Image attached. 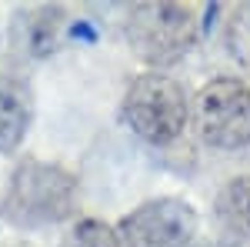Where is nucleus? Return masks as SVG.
I'll return each instance as SVG.
<instances>
[{"label":"nucleus","mask_w":250,"mask_h":247,"mask_svg":"<svg viewBox=\"0 0 250 247\" xmlns=\"http://www.w3.org/2000/svg\"><path fill=\"white\" fill-rule=\"evenodd\" d=\"M197 214L180 197H154L120 221V244L127 247H190Z\"/></svg>","instance_id":"5"},{"label":"nucleus","mask_w":250,"mask_h":247,"mask_svg":"<svg viewBox=\"0 0 250 247\" xmlns=\"http://www.w3.org/2000/svg\"><path fill=\"white\" fill-rule=\"evenodd\" d=\"M124 34L137 60L167 67L190 54L200 37V14L187 3H137L124 20Z\"/></svg>","instance_id":"2"},{"label":"nucleus","mask_w":250,"mask_h":247,"mask_svg":"<svg viewBox=\"0 0 250 247\" xmlns=\"http://www.w3.org/2000/svg\"><path fill=\"white\" fill-rule=\"evenodd\" d=\"M60 247H120V237H117V230L110 224L87 217V221H80V224H74L67 230Z\"/></svg>","instance_id":"8"},{"label":"nucleus","mask_w":250,"mask_h":247,"mask_svg":"<svg viewBox=\"0 0 250 247\" xmlns=\"http://www.w3.org/2000/svg\"><path fill=\"white\" fill-rule=\"evenodd\" d=\"M227 47L240 64H250V3L237 7L227 20Z\"/></svg>","instance_id":"9"},{"label":"nucleus","mask_w":250,"mask_h":247,"mask_svg":"<svg viewBox=\"0 0 250 247\" xmlns=\"http://www.w3.org/2000/svg\"><path fill=\"white\" fill-rule=\"evenodd\" d=\"M193 131L213 151H237L250 144V87L237 77L210 80L193 107Z\"/></svg>","instance_id":"4"},{"label":"nucleus","mask_w":250,"mask_h":247,"mask_svg":"<svg viewBox=\"0 0 250 247\" xmlns=\"http://www.w3.org/2000/svg\"><path fill=\"white\" fill-rule=\"evenodd\" d=\"M197 247H217V244H197Z\"/></svg>","instance_id":"10"},{"label":"nucleus","mask_w":250,"mask_h":247,"mask_svg":"<svg viewBox=\"0 0 250 247\" xmlns=\"http://www.w3.org/2000/svg\"><path fill=\"white\" fill-rule=\"evenodd\" d=\"M187 97L180 90V84L167 74H144L130 84V90L124 94L120 117L130 131L147 140V144H173L184 127H187Z\"/></svg>","instance_id":"3"},{"label":"nucleus","mask_w":250,"mask_h":247,"mask_svg":"<svg viewBox=\"0 0 250 247\" xmlns=\"http://www.w3.org/2000/svg\"><path fill=\"white\" fill-rule=\"evenodd\" d=\"M213 214L230 234L250 241V174L233 177L220 187L217 201H213Z\"/></svg>","instance_id":"7"},{"label":"nucleus","mask_w":250,"mask_h":247,"mask_svg":"<svg viewBox=\"0 0 250 247\" xmlns=\"http://www.w3.org/2000/svg\"><path fill=\"white\" fill-rule=\"evenodd\" d=\"M30 117H34L30 90L20 80L0 77V154L20 147V140L27 137V127H30Z\"/></svg>","instance_id":"6"},{"label":"nucleus","mask_w":250,"mask_h":247,"mask_svg":"<svg viewBox=\"0 0 250 247\" xmlns=\"http://www.w3.org/2000/svg\"><path fill=\"white\" fill-rule=\"evenodd\" d=\"M77 207V180L57 164H20L3 197V217L17 227H47Z\"/></svg>","instance_id":"1"}]
</instances>
